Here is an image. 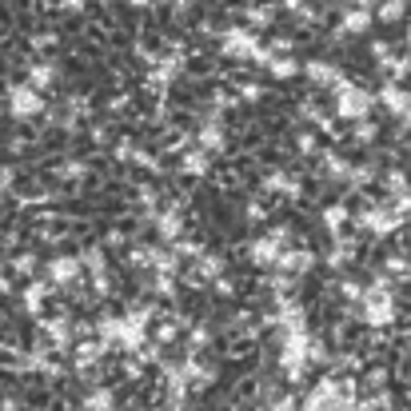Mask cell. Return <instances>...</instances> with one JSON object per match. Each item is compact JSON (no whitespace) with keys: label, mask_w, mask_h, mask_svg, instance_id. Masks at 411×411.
<instances>
[{"label":"cell","mask_w":411,"mask_h":411,"mask_svg":"<svg viewBox=\"0 0 411 411\" xmlns=\"http://www.w3.org/2000/svg\"><path fill=\"white\" fill-rule=\"evenodd\" d=\"M48 275H52V284L56 287H68V284H76V280H80V263L76 260H52L48 263Z\"/></svg>","instance_id":"cell-1"},{"label":"cell","mask_w":411,"mask_h":411,"mask_svg":"<svg viewBox=\"0 0 411 411\" xmlns=\"http://www.w3.org/2000/svg\"><path fill=\"white\" fill-rule=\"evenodd\" d=\"M112 391H108V387H92V391H88L84 396V403H80V411H112Z\"/></svg>","instance_id":"cell-2"},{"label":"cell","mask_w":411,"mask_h":411,"mask_svg":"<svg viewBox=\"0 0 411 411\" xmlns=\"http://www.w3.org/2000/svg\"><path fill=\"white\" fill-rule=\"evenodd\" d=\"M40 304H44V287L32 284V287L25 292V312H28V315H37V312H40Z\"/></svg>","instance_id":"cell-3"},{"label":"cell","mask_w":411,"mask_h":411,"mask_svg":"<svg viewBox=\"0 0 411 411\" xmlns=\"http://www.w3.org/2000/svg\"><path fill=\"white\" fill-rule=\"evenodd\" d=\"M8 292H13V280H4V275H0V296H8Z\"/></svg>","instance_id":"cell-4"}]
</instances>
